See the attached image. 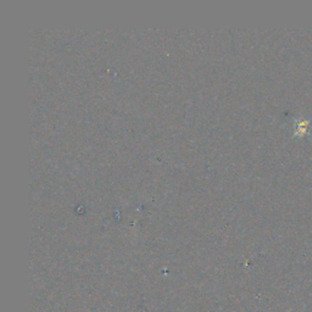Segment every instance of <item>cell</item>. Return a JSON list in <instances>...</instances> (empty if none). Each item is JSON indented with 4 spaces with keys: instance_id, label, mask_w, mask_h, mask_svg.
<instances>
[{
    "instance_id": "obj_1",
    "label": "cell",
    "mask_w": 312,
    "mask_h": 312,
    "mask_svg": "<svg viewBox=\"0 0 312 312\" xmlns=\"http://www.w3.org/2000/svg\"><path fill=\"white\" fill-rule=\"evenodd\" d=\"M311 120L310 118H297L295 120V127H294V135L295 137L302 138L309 130V126Z\"/></svg>"
}]
</instances>
